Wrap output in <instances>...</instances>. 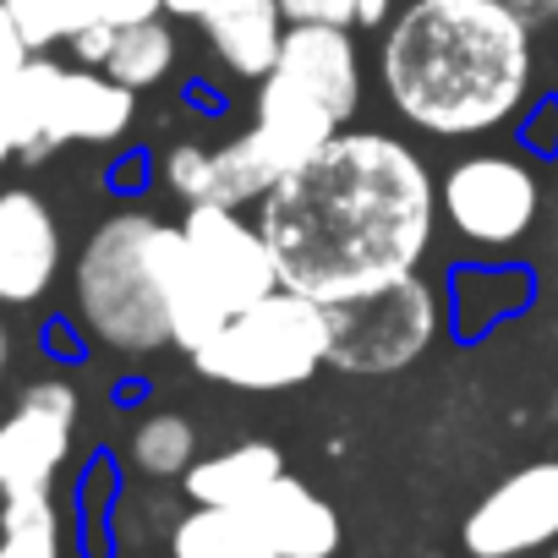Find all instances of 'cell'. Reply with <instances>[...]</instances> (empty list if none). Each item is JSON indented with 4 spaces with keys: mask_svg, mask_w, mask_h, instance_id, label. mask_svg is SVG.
<instances>
[{
    "mask_svg": "<svg viewBox=\"0 0 558 558\" xmlns=\"http://www.w3.org/2000/svg\"><path fill=\"white\" fill-rule=\"evenodd\" d=\"M279 279L313 302H345L416 274L433 235V175L389 132H340L263 197Z\"/></svg>",
    "mask_w": 558,
    "mask_h": 558,
    "instance_id": "cell-1",
    "label": "cell"
},
{
    "mask_svg": "<svg viewBox=\"0 0 558 558\" xmlns=\"http://www.w3.org/2000/svg\"><path fill=\"white\" fill-rule=\"evenodd\" d=\"M378 77L433 137L493 132L531 88V23L509 0H411L378 50Z\"/></svg>",
    "mask_w": 558,
    "mask_h": 558,
    "instance_id": "cell-2",
    "label": "cell"
},
{
    "mask_svg": "<svg viewBox=\"0 0 558 558\" xmlns=\"http://www.w3.org/2000/svg\"><path fill=\"white\" fill-rule=\"evenodd\" d=\"M159 235L165 219L154 214H110L72 268V302L83 329L121 356H154L170 345Z\"/></svg>",
    "mask_w": 558,
    "mask_h": 558,
    "instance_id": "cell-3",
    "label": "cell"
},
{
    "mask_svg": "<svg viewBox=\"0 0 558 558\" xmlns=\"http://www.w3.org/2000/svg\"><path fill=\"white\" fill-rule=\"evenodd\" d=\"M329 362V307L279 286L246 313L225 318L214 340L192 351V367L241 395H279L307 384Z\"/></svg>",
    "mask_w": 558,
    "mask_h": 558,
    "instance_id": "cell-4",
    "label": "cell"
},
{
    "mask_svg": "<svg viewBox=\"0 0 558 558\" xmlns=\"http://www.w3.org/2000/svg\"><path fill=\"white\" fill-rule=\"evenodd\" d=\"M433 335L438 307L416 274L329 302V362L345 373H400L433 345Z\"/></svg>",
    "mask_w": 558,
    "mask_h": 558,
    "instance_id": "cell-5",
    "label": "cell"
},
{
    "mask_svg": "<svg viewBox=\"0 0 558 558\" xmlns=\"http://www.w3.org/2000/svg\"><path fill=\"white\" fill-rule=\"evenodd\" d=\"M77 389L66 378H39L0 416V498L12 493H56V476L72 460L77 438Z\"/></svg>",
    "mask_w": 558,
    "mask_h": 558,
    "instance_id": "cell-6",
    "label": "cell"
},
{
    "mask_svg": "<svg viewBox=\"0 0 558 558\" xmlns=\"http://www.w3.org/2000/svg\"><path fill=\"white\" fill-rule=\"evenodd\" d=\"M181 235L192 246V263L203 274V286L214 291V302L225 307V318L246 313L252 302L274 296L286 279H279L274 246L263 235V225H246L235 208L219 203H186Z\"/></svg>",
    "mask_w": 558,
    "mask_h": 558,
    "instance_id": "cell-7",
    "label": "cell"
},
{
    "mask_svg": "<svg viewBox=\"0 0 558 558\" xmlns=\"http://www.w3.org/2000/svg\"><path fill=\"white\" fill-rule=\"evenodd\" d=\"M471 558H525L558 542V460H531L476 498L460 525Z\"/></svg>",
    "mask_w": 558,
    "mask_h": 558,
    "instance_id": "cell-8",
    "label": "cell"
},
{
    "mask_svg": "<svg viewBox=\"0 0 558 558\" xmlns=\"http://www.w3.org/2000/svg\"><path fill=\"white\" fill-rule=\"evenodd\" d=\"M438 208H444V219L465 241H476V246H509L536 219V175L520 159L476 154V159H460L444 175Z\"/></svg>",
    "mask_w": 558,
    "mask_h": 558,
    "instance_id": "cell-9",
    "label": "cell"
},
{
    "mask_svg": "<svg viewBox=\"0 0 558 558\" xmlns=\"http://www.w3.org/2000/svg\"><path fill=\"white\" fill-rule=\"evenodd\" d=\"M61 274V225L28 186L0 192V307L39 302Z\"/></svg>",
    "mask_w": 558,
    "mask_h": 558,
    "instance_id": "cell-10",
    "label": "cell"
},
{
    "mask_svg": "<svg viewBox=\"0 0 558 558\" xmlns=\"http://www.w3.org/2000/svg\"><path fill=\"white\" fill-rule=\"evenodd\" d=\"M268 77L318 99L335 121H351L362 105V56H356L351 34L329 28V23H291Z\"/></svg>",
    "mask_w": 558,
    "mask_h": 558,
    "instance_id": "cell-11",
    "label": "cell"
},
{
    "mask_svg": "<svg viewBox=\"0 0 558 558\" xmlns=\"http://www.w3.org/2000/svg\"><path fill=\"white\" fill-rule=\"evenodd\" d=\"M165 186L181 197V203H219V208H241L252 197H268L279 186V170L263 159L257 137L241 132L235 143L225 148H197V143H181L165 154Z\"/></svg>",
    "mask_w": 558,
    "mask_h": 558,
    "instance_id": "cell-12",
    "label": "cell"
},
{
    "mask_svg": "<svg viewBox=\"0 0 558 558\" xmlns=\"http://www.w3.org/2000/svg\"><path fill=\"white\" fill-rule=\"evenodd\" d=\"M246 514L257 520V531L274 542L279 558H335L340 553V514H335V504L318 498L296 476L268 482L252 498Z\"/></svg>",
    "mask_w": 558,
    "mask_h": 558,
    "instance_id": "cell-13",
    "label": "cell"
},
{
    "mask_svg": "<svg viewBox=\"0 0 558 558\" xmlns=\"http://www.w3.org/2000/svg\"><path fill=\"white\" fill-rule=\"evenodd\" d=\"M197 23H203L208 50L235 77H252V83H263L274 72L279 45H286V28H291V17L279 12V0H214Z\"/></svg>",
    "mask_w": 558,
    "mask_h": 558,
    "instance_id": "cell-14",
    "label": "cell"
},
{
    "mask_svg": "<svg viewBox=\"0 0 558 558\" xmlns=\"http://www.w3.org/2000/svg\"><path fill=\"white\" fill-rule=\"evenodd\" d=\"M61 88H66V66L50 56H34L12 83H0V110L12 121L17 159L39 165L56 148H66L61 143Z\"/></svg>",
    "mask_w": 558,
    "mask_h": 558,
    "instance_id": "cell-15",
    "label": "cell"
},
{
    "mask_svg": "<svg viewBox=\"0 0 558 558\" xmlns=\"http://www.w3.org/2000/svg\"><path fill=\"white\" fill-rule=\"evenodd\" d=\"M286 476V454L263 438H246V444H230L208 460H192V471L181 476L186 498L192 504H214V509H252V498Z\"/></svg>",
    "mask_w": 558,
    "mask_h": 558,
    "instance_id": "cell-16",
    "label": "cell"
},
{
    "mask_svg": "<svg viewBox=\"0 0 558 558\" xmlns=\"http://www.w3.org/2000/svg\"><path fill=\"white\" fill-rule=\"evenodd\" d=\"M137 121V94L99 66H66L61 143H121Z\"/></svg>",
    "mask_w": 558,
    "mask_h": 558,
    "instance_id": "cell-17",
    "label": "cell"
},
{
    "mask_svg": "<svg viewBox=\"0 0 558 558\" xmlns=\"http://www.w3.org/2000/svg\"><path fill=\"white\" fill-rule=\"evenodd\" d=\"M159 274H165V302H170V345H181L192 356L203 340H214V329L225 324V307L203 286L181 225H165V235H159Z\"/></svg>",
    "mask_w": 558,
    "mask_h": 558,
    "instance_id": "cell-18",
    "label": "cell"
},
{
    "mask_svg": "<svg viewBox=\"0 0 558 558\" xmlns=\"http://www.w3.org/2000/svg\"><path fill=\"white\" fill-rule=\"evenodd\" d=\"M170 558H279L246 509L192 504L170 525Z\"/></svg>",
    "mask_w": 558,
    "mask_h": 558,
    "instance_id": "cell-19",
    "label": "cell"
},
{
    "mask_svg": "<svg viewBox=\"0 0 558 558\" xmlns=\"http://www.w3.org/2000/svg\"><path fill=\"white\" fill-rule=\"evenodd\" d=\"M0 558H66V520L56 493L0 498Z\"/></svg>",
    "mask_w": 558,
    "mask_h": 558,
    "instance_id": "cell-20",
    "label": "cell"
},
{
    "mask_svg": "<svg viewBox=\"0 0 558 558\" xmlns=\"http://www.w3.org/2000/svg\"><path fill=\"white\" fill-rule=\"evenodd\" d=\"M126 460H132L143 476H154V482L186 476L192 460H197V427H192L186 416H175V411H154V416H143V422L132 427Z\"/></svg>",
    "mask_w": 558,
    "mask_h": 558,
    "instance_id": "cell-21",
    "label": "cell"
},
{
    "mask_svg": "<svg viewBox=\"0 0 558 558\" xmlns=\"http://www.w3.org/2000/svg\"><path fill=\"white\" fill-rule=\"evenodd\" d=\"M170 66H175V34H170L159 17H148V23H126V28H116L110 61H105L99 72H110L116 83H126L132 94H143V88L165 83Z\"/></svg>",
    "mask_w": 558,
    "mask_h": 558,
    "instance_id": "cell-22",
    "label": "cell"
},
{
    "mask_svg": "<svg viewBox=\"0 0 558 558\" xmlns=\"http://www.w3.org/2000/svg\"><path fill=\"white\" fill-rule=\"evenodd\" d=\"M7 7H12V17H17V28H23L34 56H45L56 45H72L94 23L88 0H7Z\"/></svg>",
    "mask_w": 558,
    "mask_h": 558,
    "instance_id": "cell-23",
    "label": "cell"
},
{
    "mask_svg": "<svg viewBox=\"0 0 558 558\" xmlns=\"http://www.w3.org/2000/svg\"><path fill=\"white\" fill-rule=\"evenodd\" d=\"M279 12L291 23H329V28H356L362 0H279Z\"/></svg>",
    "mask_w": 558,
    "mask_h": 558,
    "instance_id": "cell-24",
    "label": "cell"
},
{
    "mask_svg": "<svg viewBox=\"0 0 558 558\" xmlns=\"http://www.w3.org/2000/svg\"><path fill=\"white\" fill-rule=\"evenodd\" d=\"M28 61H34V50H28V39H23V28H17L12 7L0 0V83H12Z\"/></svg>",
    "mask_w": 558,
    "mask_h": 558,
    "instance_id": "cell-25",
    "label": "cell"
},
{
    "mask_svg": "<svg viewBox=\"0 0 558 558\" xmlns=\"http://www.w3.org/2000/svg\"><path fill=\"white\" fill-rule=\"evenodd\" d=\"M88 12H94L99 23L126 28V23H148V17H159V12H165V0H88Z\"/></svg>",
    "mask_w": 558,
    "mask_h": 558,
    "instance_id": "cell-26",
    "label": "cell"
},
{
    "mask_svg": "<svg viewBox=\"0 0 558 558\" xmlns=\"http://www.w3.org/2000/svg\"><path fill=\"white\" fill-rule=\"evenodd\" d=\"M110 45H116V23H99V17H94V23L72 39V56H77L83 66H105V61H110Z\"/></svg>",
    "mask_w": 558,
    "mask_h": 558,
    "instance_id": "cell-27",
    "label": "cell"
},
{
    "mask_svg": "<svg viewBox=\"0 0 558 558\" xmlns=\"http://www.w3.org/2000/svg\"><path fill=\"white\" fill-rule=\"evenodd\" d=\"M509 7L536 28V23H558V0H509Z\"/></svg>",
    "mask_w": 558,
    "mask_h": 558,
    "instance_id": "cell-28",
    "label": "cell"
},
{
    "mask_svg": "<svg viewBox=\"0 0 558 558\" xmlns=\"http://www.w3.org/2000/svg\"><path fill=\"white\" fill-rule=\"evenodd\" d=\"M208 7H214V0H165V12H170V17H203Z\"/></svg>",
    "mask_w": 558,
    "mask_h": 558,
    "instance_id": "cell-29",
    "label": "cell"
},
{
    "mask_svg": "<svg viewBox=\"0 0 558 558\" xmlns=\"http://www.w3.org/2000/svg\"><path fill=\"white\" fill-rule=\"evenodd\" d=\"M7 159H17V137H12V121H7V110H0V165Z\"/></svg>",
    "mask_w": 558,
    "mask_h": 558,
    "instance_id": "cell-30",
    "label": "cell"
},
{
    "mask_svg": "<svg viewBox=\"0 0 558 558\" xmlns=\"http://www.w3.org/2000/svg\"><path fill=\"white\" fill-rule=\"evenodd\" d=\"M389 17V0H362V28H378Z\"/></svg>",
    "mask_w": 558,
    "mask_h": 558,
    "instance_id": "cell-31",
    "label": "cell"
},
{
    "mask_svg": "<svg viewBox=\"0 0 558 558\" xmlns=\"http://www.w3.org/2000/svg\"><path fill=\"white\" fill-rule=\"evenodd\" d=\"M7 367H12V329L0 318V378H7Z\"/></svg>",
    "mask_w": 558,
    "mask_h": 558,
    "instance_id": "cell-32",
    "label": "cell"
},
{
    "mask_svg": "<svg viewBox=\"0 0 558 558\" xmlns=\"http://www.w3.org/2000/svg\"><path fill=\"white\" fill-rule=\"evenodd\" d=\"M542 558H558V542H553V547H547V553H542Z\"/></svg>",
    "mask_w": 558,
    "mask_h": 558,
    "instance_id": "cell-33",
    "label": "cell"
}]
</instances>
